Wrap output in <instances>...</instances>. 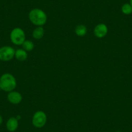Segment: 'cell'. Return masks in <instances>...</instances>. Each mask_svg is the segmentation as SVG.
Wrapping results in <instances>:
<instances>
[{
    "instance_id": "7",
    "label": "cell",
    "mask_w": 132,
    "mask_h": 132,
    "mask_svg": "<svg viewBox=\"0 0 132 132\" xmlns=\"http://www.w3.org/2000/svg\"><path fill=\"white\" fill-rule=\"evenodd\" d=\"M7 100L12 104H19L22 101V95L16 91L9 92L7 95Z\"/></svg>"
},
{
    "instance_id": "14",
    "label": "cell",
    "mask_w": 132,
    "mask_h": 132,
    "mask_svg": "<svg viewBox=\"0 0 132 132\" xmlns=\"http://www.w3.org/2000/svg\"><path fill=\"white\" fill-rule=\"evenodd\" d=\"M3 117H2V116L1 115H0V126L2 125V123H3Z\"/></svg>"
},
{
    "instance_id": "10",
    "label": "cell",
    "mask_w": 132,
    "mask_h": 132,
    "mask_svg": "<svg viewBox=\"0 0 132 132\" xmlns=\"http://www.w3.org/2000/svg\"><path fill=\"white\" fill-rule=\"evenodd\" d=\"M45 34V30L43 27H37L32 31V37L36 40L42 38Z\"/></svg>"
},
{
    "instance_id": "1",
    "label": "cell",
    "mask_w": 132,
    "mask_h": 132,
    "mask_svg": "<svg viewBox=\"0 0 132 132\" xmlns=\"http://www.w3.org/2000/svg\"><path fill=\"white\" fill-rule=\"evenodd\" d=\"M29 19L30 22L37 27H43L47 22V17L45 12L40 9H33L29 12Z\"/></svg>"
},
{
    "instance_id": "3",
    "label": "cell",
    "mask_w": 132,
    "mask_h": 132,
    "mask_svg": "<svg viewBox=\"0 0 132 132\" xmlns=\"http://www.w3.org/2000/svg\"><path fill=\"white\" fill-rule=\"evenodd\" d=\"M10 39L12 43L16 45H21L25 41V33L22 29L19 27L12 29L10 34Z\"/></svg>"
},
{
    "instance_id": "8",
    "label": "cell",
    "mask_w": 132,
    "mask_h": 132,
    "mask_svg": "<svg viewBox=\"0 0 132 132\" xmlns=\"http://www.w3.org/2000/svg\"><path fill=\"white\" fill-rule=\"evenodd\" d=\"M19 126L18 120L16 117L9 118L7 120V123H6V128L10 132H14L17 130Z\"/></svg>"
},
{
    "instance_id": "12",
    "label": "cell",
    "mask_w": 132,
    "mask_h": 132,
    "mask_svg": "<svg viewBox=\"0 0 132 132\" xmlns=\"http://www.w3.org/2000/svg\"><path fill=\"white\" fill-rule=\"evenodd\" d=\"M21 45H22L23 49L27 52L32 51L35 48V44L30 40H25Z\"/></svg>"
},
{
    "instance_id": "6",
    "label": "cell",
    "mask_w": 132,
    "mask_h": 132,
    "mask_svg": "<svg viewBox=\"0 0 132 132\" xmlns=\"http://www.w3.org/2000/svg\"><path fill=\"white\" fill-rule=\"evenodd\" d=\"M108 32V28L104 23H99L94 29V35L98 38L105 37Z\"/></svg>"
},
{
    "instance_id": "15",
    "label": "cell",
    "mask_w": 132,
    "mask_h": 132,
    "mask_svg": "<svg viewBox=\"0 0 132 132\" xmlns=\"http://www.w3.org/2000/svg\"><path fill=\"white\" fill-rule=\"evenodd\" d=\"M129 3H130L131 5L132 6V0H129Z\"/></svg>"
},
{
    "instance_id": "16",
    "label": "cell",
    "mask_w": 132,
    "mask_h": 132,
    "mask_svg": "<svg viewBox=\"0 0 132 132\" xmlns=\"http://www.w3.org/2000/svg\"><path fill=\"white\" fill-rule=\"evenodd\" d=\"M2 91V88H1V86H0V91Z\"/></svg>"
},
{
    "instance_id": "11",
    "label": "cell",
    "mask_w": 132,
    "mask_h": 132,
    "mask_svg": "<svg viewBox=\"0 0 132 132\" xmlns=\"http://www.w3.org/2000/svg\"><path fill=\"white\" fill-rule=\"evenodd\" d=\"M87 27L84 25H78L75 30V32L76 35L80 37L84 36L87 34Z\"/></svg>"
},
{
    "instance_id": "2",
    "label": "cell",
    "mask_w": 132,
    "mask_h": 132,
    "mask_svg": "<svg viewBox=\"0 0 132 132\" xmlns=\"http://www.w3.org/2000/svg\"><path fill=\"white\" fill-rule=\"evenodd\" d=\"M17 82L15 77L10 73H5L0 77V86L2 91L11 92L16 88Z\"/></svg>"
},
{
    "instance_id": "17",
    "label": "cell",
    "mask_w": 132,
    "mask_h": 132,
    "mask_svg": "<svg viewBox=\"0 0 132 132\" xmlns=\"http://www.w3.org/2000/svg\"><path fill=\"white\" fill-rule=\"evenodd\" d=\"M115 132H122V131H115Z\"/></svg>"
},
{
    "instance_id": "9",
    "label": "cell",
    "mask_w": 132,
    "mask_h": 132,
    "mask_svg": "<svg viewBox=\"0 0 132 132\" xmlns=\"http://www.w3.org/2000/svg\"><path fill=\"white\" fill-rule=\"evenodd\" d=\"M14 57L20 62H24L27 59V52L23 49H18L15 51Z\"/></svg>"
},
{
    "instance_id": "5",
    "label": "cell",
    "mask_w": 132,
    "mask_h": 132,
    "mask_svg": "<svg viewBox=\"0 0 132 132\" xmlns=\"http://www.w3.org/2000/svg\"><path fill=\"white\" fill-rule=\"evenodd\" d=\"M15 50L11 46H3L0 47V60L9 62L14 57Z\"/></svg>"
},
{
    "instance_id": "13",
    "label": "cell",
    "mask_w": 132,
    "mask_h": 132,
    "mask_svg": "<svg viewBox=\"0 0 132 132\" xmlns=\"http://www.w3.org/2000/svg\"><path fill=\"white\" fill-rule=\"evenodd\" d=\"M121 11L124 14L129 15L132 13V6L130 3H124L121 7Z\"/></svg>"
},
{
    "instance_id": "4",
    "label": "cell",
    "mask_w": 132,
    "mask_h": 132,
    "mask_svg": "<svg viewBox=\"0 0 132 132\" xmlns=\"http://www.w3.org/2000/svg\"><path fill=\"white\" fill-rule=\"evenodd\" d=\"M47 115L43 111H38L35 113L32 118V124L35 128H42L47 122Z\"/></svg>"
}]
</instances>
